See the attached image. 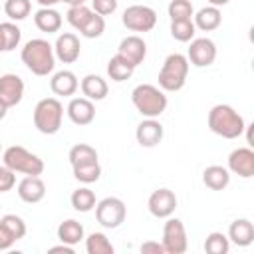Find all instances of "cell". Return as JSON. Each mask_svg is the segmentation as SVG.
<instances>
[{
    "label": "cell",
    "instance_id": "f6af8a7d",
    "mask_svg": "<svg viewBox=\"0 0 254 254\" xmlns=\"http://www.w3.org/2000/svg\"><path fill=\"white\" fill-rule=\"evenodd\" d=\"M230 0H208V4L210 6H216V8H220V6H226Z\"/></svg>",
    "mask_w": 254,
    "mask_h": 254
},
{
    "label": "cell",
    "instance_id": "4316f807",
    "mask_svg": "<svg viewBox=\"0 0 254 254\" xmlns=\"http://www.w3.org/2000/svg\"><path fill=\"white\" fill-rule=\"evenodd\" d=\"M69 200H71L73 210H77V212H89V210H93L95 204H97L95 192H93L91 189H87V187H81V189L73 190L71 196H69Z\"/></svg>",
    "mask_w": 254,
    "mask_h": 254
},
{
    "label": "cell",
    "instance_id": "ee69618b",
    "mask_svg": "<svg viewBox=\"0 0 254 254\" xmlns=\"http://www.w3.org/2000/svg\"><path fill=\"white\" fill-rule=\"evenodd\" d=\"M36 2H38L42 8H52V6H54V4H58L60 0H36Z\"/></svg>",
    "mask_w": 254,
    "mask_h": 254
},
{
    "label": "cell",
    "instance_id": "7c38bea8",
    "mask_svg": "<svg viewBox=\"0 0 254 254\" xmlns=\"http://www.w3.org/2000/svg\"><path fill=\"white\" fill-rule=\"evenodd\" d=\"M228 171L242 177V179L254 177V151H252V147L234 149L228 155Z\"/></svg>",
    "mask_w": 254,
    "mask_h": 254
},
{
    "label": "cell",
    "instance_id": "ba28073f",
    "mask_svg": "<svg viewBox=\"0 0 254 254\" xmlns=\"http://www.w3.org/2000/svg\"><path fill=\"white\" fill-rule=\"evenodd\" d=\"M121 22L127 30L131 32H151L157 24V12L151 6H143V4H133L127 6Z\"/></svg>",
    "mask_w": 254,
    "mask_h": 254
},
{
    "label": "cell",
    "instance_id": "f546056e",
    "mask_svg": "<svg viewBox=\"0 0 254 254\" xmlns=\"http://www.w3.org/2000/svg\"><path fill=\"white\" fill-rule=\"evenodd\" d=\"M73 169V177L79 181V183H95L99 177H101V167H99V161H91V163H83V165H75L71 167Z\"/></svg>",
    "mask_w": 254,
    "mask_h": 254
},
{
    "label": "cell",
    "instance_id": "7dc6e473",
    "mask_svg": "<svg viewBox=\"0 0 254 254\" xmlns=\"http://www.w3.org/2000/svg\"><path fill=\"white\" fill-rule=\"evenodd\" d=\"M6 113H8V107H6V103H4V101H0V121L6 117Z\"/></svg>",
    "mask_w": 254,
    "mask_h": 254
},
{
    "label": "cell",
    "instance_id": "83f0119b",
    "mask_svg": "<svg viewBox=\"0 0 254 254\" xmlns=\"http://www.w3.org/2000/svg\"><path fill=\"white\" fill-rule=\"evenodd\" d=\"M85 250L87 254H113L115 252L111 240L103 232H91L85 238Z\"/></svg>",
    "mask_w": 254,
    "mask_h": 254
},
{
    "label": "cell",
    "instance_id": "d4e9b609",
    "mask_svg": "<svg viewBox=\"0 0 254 254\" xmlns=\"http://www.w3.org/2000/svg\"><path fill=\"white\" fill-rule=\"evenodd\" d=\"M135 71V65L131 62H127L123 56L115 54L109 62H107V75L113 79V81H125L133 75Z\"/></svg>",
    "mask_w": 254,
    "mask_h": 254
},
{
    "label": "cell",
    "instance_id": "5b68a950",
    "mask_svg": "<svg viewBox=\"0 0 254 254\" xmlns=\"http://www.w3.org/2000/svg\"><path fill=\"white\" fill-rule=\"evenodd\" d=\"M64 119V105L56 97H44L34 107V127L44 135L60 131Z\"/></svg>",
    "mask_w": 254,
    "mask_h": 254
},
{
    "label": "cell",
    "instance_id": "b9f144b4",
    "mask_svg": "<svg viewBox=\"0 0 254 254\" xmlns=\"http://www.w3.org/2000/svg\"><path fill=\"white\" fill-rule=\"evenodd\" d=\"M141 252H143V254H147V252L165 254V248H163L161 242H153V240H149V242H143V244H141Z\"/></svg>",
    "mask_w": 254,
    "mask_h": 254
},
{
    "label": "cell",
    "instance_id": "2e32d148",
    "mask_svg": "<svg viewBox=\"0 0 254 254\" xmlns=\"http://www.w3.org/2000/svg\"><path fill=\"white\" fill-rule=\"evenodd\" d=\"M18 196L28 204H36L46 196V185L40 175H26L18 183Z\"/></svg>",
    "mask_w": 254,
    "mask_h": 254
},
{
    "label": "cell",
    "instance_id": "d6a6232c",
    "mask_svg": "<svg viewBox=\"0 0 254 254\" xmlns=\"http://www.w3.org/2000/svg\"><path fill=\"white\" fill-rule=\"evenodd\" d=\"M228 248H230V240L222 232H210L204 240V252L208 254H226Z\"/></svg>",
    "mask_w": 254,
    "mask_h": 254
},
{
    "label": "cell",
    "instance_id": "8992f818",
    "mask_svg": "<svg viewBox=\"0 0 254 254\" xmlns=\"http://www.w3.org/2000/svg\"><path fill=\"white\" fill-rule=\"evenodd\" d=\"M2 161L14 173H24V175H42L44 173V161L38 155L24 149L22 145L8 147L2 155Z\"/></svg>",
    "mask_w": 254,
    "mask_h": 254
},
{
    "label": "cell",
    "instance_id": "9a60e30c",
    "mask_svg": "<svg viewBox=\"0 0 254 254\" xmlns=\"http://www.w3.org/2000/svg\"><path fill=\"white\" fill-rule=\"evenodd\" d=\"M65 111H67V117L71 119V123H75L79 127L89 125L95 119V105L87 97H71Z\"/></svg>",
    "mask_w": 254,
    "mask_h": 254
},
{
    "label": "cell",
    "instance_id": "f35d334b",
    "mask_svg": "<svg viewBox=\"0 0 254 254\" xmlns=\"http://www.w3.org/2000/svg\"><path fill=\"white\" fill-rule=\"evenodd\" d=\"M16 185V173L12 169H8L6 165L0 167V192H8L12 190Z\"/></svg>",
    "mask_w": 254,
    "mask_h": 254
},
{
    "label": "cell",
    "instance_id": "1f68e13d",
    "mask_svg": "<svg viewBox=\"0 0 254 254\" xmlns=\"http://www.w3.org/2000/svg\"><path fill=\"white\" fill-rule=\"evenodd\" d=\"M196 34L192 20H171V36L177 42H190Z\"/></svg>",
    "mask_w": 254,
    "mask_h": 254
},
{
    "label": "cell",
    "instance_id": "4fadbf2b",
    "mask_svg": "<svg viewBox=\"0 0 254 254\" xmlns=\"http://www.w3.org/2000/svg\"><path fill=\"white\" fill-rule=\"evenodd\" d=\"M54 54L60 62L64 64H73L77 62L79 54H81V44H79V38L71 32H64L58 36L56 44H54Z\"/></svg>",
    "mask_w": 254,
    "mask_h": 254
},
{
    "label": "cell",
    "instance_id": "c3c4849f",
    "mask_svg": "<svg viewBox=\"0 0 254 254\" xmlns=\"http://www.w3.org/2000/svg\"><path fill=\"white\" fill-rule=\"evenodd\" d=\"M0 52H4V36H2V26H0Z\"/></svg>",
    "mask_w": 254,
    "mask_h": 254
},
{
    "label": "cell",
    "instance_id": "ac0fdd59",
    "mask_svg": "<svg viewBox=\"0 0 254 254\" xmlns=\"http://www.w3.org/2000/svg\"><path fill=\"white\" fill-rule=\"evenodd\" d=\"M135 137H137V143L141 147H155L161 143L163 139V125L153 117H147L145 121H141L135 129Z\"/></svg>",
    "mask_w": 254,
    "mask_h": 254
},
{
    "label": "cell",
    "instance_id": "ffe728a7",
    "mask_svg": "<svg viewBox=\"0 0 254 254\" xmlns=\"http://www.w3.org/2000/svg\"><path fill=\"white\" fill-rule=\"evenodd\" d=\"M79 87H81L83 97H87V99H91V101H101V99H105V97H107V91H109L107 81H105L101 75H97V73H87V75L81 79Z\"/></svg>",
    "mask_w": 254,
    "mask_h": 254
},
{
    "label": "cell",
    "instance_id": "e575fe53",
    "mask_svg": "<svg viewBox=\"0 0 254 254\" xmlns=\"http://www.w3.org/2000/svg\"><path fill=\"white\" fill-rule=\"evenodd\" d=\"M93 14V10L91 8H87L85 4H79V6H69V10H67V22H69V26L71 28H75V30H81L83 28V24L89 20V16Z\"/></svg>",
    "mask_w": 254,
    "mask_h": 254
},
{
    "label": "cell",
    "instance_id": "e0dca14e",
    "mask_svg": "<svg viewBox=\"0 0 254 254\" xmlns=\"http://www.w3.org/2000/svg\"><path fill=\"white\" fill-rule=\"evenodd\" d=\"M117 54L123 56L127 62H131L135 67L145 60L147 56V44L143 42V38L139 36H127L119 42V48H117Z\"/></svg>",
    "mask_w": 254,
    "mask_h": 254
},
{
    "label": "cell",
    "instance_id": "3957f363",
    "mask_svg": "<svg viewBox=\"0 0 254 254\" xmlns=\"http://www.w3.org/2000/svg\"><path fill=\"white\" fill-rule=\"evenodd\" d=\"M131 101L143 117H159L167 109V95L151 83H141L131 91Z\"/></svg>",
    "mask_w": 254,
    "mask_h": 254
},
{
    "label": "cell",
    "instance_id": "d590c367",
    "mask_svg": "<svg viewBox=\"0 0 254 254\" xmlns=\"http://www.w3.org/2000/svg\"><path fill=\"white\" fill-rule=\"evenodd\" d=\"M105 32V20H103V16H99V14H91L89 16V20L83 24V28L79 30V34L83 36V38H89V40H93V38H99L101 34Z\"/></svg>",
    "mask_w": 254,
    "mask_h": 254
},
{
    "label": "cell",
    "instance_id": "4dcf8cb0",
    "mask_svg": "<svg viewBox=\"0 0 254 254\" xmlns=\"http://www.w3.org/2000/svg\"><path fill=\"white\" fill-rule=\"evenodd\" d=\"M4 12H6V16H8L10 20L20 22V20H24V18L30 16V12H32V2H30V0H6V2H4Z\"/></svg>",
    "mask_w": 254,
    "mask_h": 254
},
{
    "label": "cell",
    "instance_id": "f1b7e54d",
    "mask_svg": "<svg viewBox=\"0 0 254 254\" xmlns=\"http://www.w3.org/2000/svg\"><path fill=\"white\" fill-rule=\"evenodd\" d=\"M71 167L75 165H83V163H91V161H97V151L87 145V143H77L69 149V155H67Z\"/></svg>",
    "mask_w": 254,
    "mask_h": 254
},
{
    "label": "cell",
    "instance_id": "ab89813d",
    "mask_svg": "<svg viewBox=\"0 0 254 254\" xmlns=\"http://www.w3.org/2000/svg\"><path fill=\"white\" fill-rule=\"evenodd\" d=\"M91 8L99 16H109L117 10V0H91Z\"/></svg>",
    "mask_w": 254,
    "mask_h": 254
},
{
    "label": "cell",
    "instance_id": "7bdbcfd3",
    "mask_svg": "<svg viewBox=\"0 0 254 254\" xmlns=\"http://www.w3.org/2000/svg\"><path fill=\"white\" fill-rule=\"evenodd\" d=\"M50 252H64V254H73V246H69V244H60V246H52L50 248Z\"/></svg>",
    "mask_w": 254,
    "mask_h": 254
},
{
    "label": "cell",
    "instance_id": "7402d4cb",
    "mask_svg": "<svg viewBox=\"0 0 254 254\" xmlns=\"http://www.w3.org/2000/svg\"><path fill=\"white\" fill-rule=\"evenodd\" d=\"M34 24L40 32H46V34H54V32H60L62 28V14L54 8H40L36 14H34Z\"/></svg>",
    "mask_w": 254,
    "mask_h": 254
},
{
    "label": "cell",
    "instance_id": "bcb514c9",
    "mask_svg": "<svg viewBox=\"0 0 254 254\" xmlns=\"http://www.w3.org/2000/svg\"><path fill=\"white\" fill-rule=\"evenodd\" d=\"M60 2H64V4H67V6H79V4H85V0H60Z\"/></svg>",
    "mask_w": 254,
    "mask_h": 254
},
{
    "label": "cell",
    "instance_id": "6da1fadb",
    "mask_svg": "<svg viewBox=\"0 0 254 254\" xmlns=\"http://www.w3.org/2000/svg\"><path fill=\"white\" fill-rule=\"evenodd\" d=\"M20 58L24 65L34 73V75H48L56 67V54L54 46L48 40L42 38H32L24 44Z\"/></svg>",
    "mask_w": 254,
    "mask_h": 254
},
{
    "label": "cell",
    "instance_id": "836d02e7",
    "mask_svg": "<svg viewBox=\"0 0 254 254\" xmlns=\"http://www.w3.org/2000/svg\"><path fill=\"white\" fill-rule=\"evenodd\" d=\"M167 12H169L171 20H192L194 8H192L190 0H171Z\"/></svg>",
    "mask_w": 254,
    "mask_h": 254
},
{
    "label": "cell",
    "instance_id": "44dd1931",
    "mask_svg": "<svg viewBox=\"0 0 254 254\" xmlns=\"http://www.w3.org/2000/svg\"><path fill=\"white\" fill-rule=\"evenodd\" d=\"M228 240L236 246H250L254 242V224L248 218H236L234 222H230Z\"/></svg>",
    "mask_w": 254,
    "mask_h": 254
},
{
    "label": "cell",
    "instance_id": "74e56055",
    "mask_svg": "<svg viewBox=\"0 0 254 254\" xmlns=\"http://www.w3.org/2000/svg\"><path fill=\"white\" fill-rule=\"evenodd\" d=\"M0 222L6 226V230L14 236V240H20V238H24L26 236V222L20 218V216H16V214H4L2 218H0Z\"/></svg>",
    "mask_w": 254,
    "mask_h": 254
},
{
    "label": "cell",
    "instance_id": "603a6c76",
    "mask_svg": "<svg viewBox=\"0 0 254 254\" xmlns=\"http://www.w3.org/2000/svg\"><path fill=\"white\" fill-rule=\"evenodd\" d=\"M192 16H194V22H192L194 28H198L202 32H212L222 22V14H220V10L216 6H204Z\"/></svg>",
    "mask_w": 254,
    "mask_h": 254
},
{
    "label": "cell",
    "instance_id": "7a4b0ae2",
    "mask_svg": "<svg viewBox=\"0 0 254 254\" xmlns=\"http://www.w3.org/2000/svg\"><path fill=\"white\" fill-rule=\"evenodd\" d=\"M244 127L246 123L242 115L226 103H218L208 111V129L222 139H238L244 133Z\"/></svg>",
    "mask_w": 254,
    "mask_h": 254
},
{
    "label": "cell",
    "instance_id": "60d3db41",
    "mask_svg": "<svg viewBox=\"0 0 254 254\" xmlns=\"http://www.w3.org/2000/svg\"><path fill=\"white\" fill-rule=\"evenodd\" d=\"M16 240H14V236L6 230V226L0 222V250H8L12 244H14Z\"/></svg>",
    "mask_w": 254,
    "mask_h": 254
},
{
    "label": "cell",
    "instance_id": "8d00e7d4",
    "mask_svg": "<svg viewBox=\"0 0 254 254\" xmlns=\"http://www.w3.org/2000/svg\"><path fill=\"white\" fill-rule=\"evenodd\" d=\"M2 36H4V52H12L18 48L20 44V38H22V32L16 24L12 22H2Z\"/></svg>",
    "mask_w": 254,
    "mask_h": 254
},
{
    "label": "cell",
    "instance_id": "5bb4252c",
    "mask_svg": "<svg viewBox=\"0 0 254 254\" xmlns=\"http://www.w3.org/2000/svg\"><path fill=\"white\" fill-rule=\"evenodd\" d=\"M24 97V81L16 73H4L0 75V101L6 103V107H14Z\"/></svg>",
    "mask_w": 254,
    "mask_h": 254
},
{
    "label": "cell",
    "instance_id": "484cf974",
    "mask_svg": "<svg viewBox=\"0 0 254 254\" xmlns=\"http://www.w3.org/2000/svg\"><path fill=\"white\" fill-rule=\"evenodd\" d=\"M58 238H60V242H64V244L75 246L77 242L83 240V226H81L77 220L67 218V220H64V222L58 226Z\"/></svg>",
    "mask_w": 254,
    "mask_h": 254
},
{
    "label": "cell",
    "instance_id": "681fc988",
    "mask_svg": "<svg viewBox=\"0 0 254 254\" xmlns=\"http://www.w3.org/2000/svg\"><path fill=\"white\" fill-rule=\"evenodd\" d=\"M0 153H2V143H0Z\"/></svg>",
    "mask_w": 254,
    "mask_h": 254
},
{
    "label": "cell",
    "instance_id": "30bf717a",
    "mask_svg": "<svg viewBox=\"0 0 254 254\" xmlns=\"http://www.w3.org/2000/svg\"><path fill=\"white\" fill-rule=\"evenodd\" d=\"M189 64L196 67H208L216 60V46L210 38H192L187 54Z\"/></svg>",
    "mask_w": 254,
    "mask_h": 254
},
{
    "label": "cell",
    "instance_id": "9c48e42d",
    "mask_svg": "<svg viewBox=\"0 0 254 254\" xmlns=\"http://www.w3.org/2000/svg\"><path fill=\"white\" fill-rule=\"evenodd\" d=\"M163 248L167 254H183L187 252L189 240H187V230L181 218L167 216V222L163 226Z\"/></svg>",
    "mask_w": 254,
    "mask_h": 254
},
{
    "label": "cell",
    "instance_id": "52a82bcc",
    "mask_svg": "<svg viewBox=\"0 0 254 254\" xmlns=\"http://www.w3.org/2000/svg\"><path fill=\"white\" fill-rule=\"evenodd\" d=\"M127 216V206L117 196H105L95 204V218L103 228H117Z\"/></svg>",
    "mask_w": 254,
    "mask_h": 254
},
{
    "label": "cell",
    "instance_id": "8fae6325",
    "mask_svg": "<svg viewBox=\"0 0 254 254\" xmlns=\"http://www.w3.org/2000/svg\"><path fill=\"white\" fill-rule=\"evenodd\" d=\"M147 206H149V212L155 218H167L177 208V196L171 189H157V190L151 192Z\"/></svg>",
    "mask_w": 254,
    "mask_h": 254
},
{
    "label": "cell",
    "instance_id": "277c9868",
    "mask_svg": "<svg viewBox=\"0 0 254 254\" xmlns=\"http://www.w3.org/2000/svg\"><path fill=\"white\" fill-rule=\"evenodd\" d=\"M189 60L183 54H171L163 62V67L159 71V87L163 91H179L187 83L189 75Z\"/></svg>",
    "mask_w": 254,
    "mask_h": 254
},
{
    "label": "cell",
    "instance_id": "cb8c5ba5",
    "mask_svg": "<svg viewBox=\"0 0 254 254\" xmlns=\"http://www.w3.org/2000/svg\"><path fill=\"white\" fill-rule=\"evenodd\" d=\"M202 183L212 190H222L230 183V171L220 165H210L202 173Z\"/></svg>",
    "mask_w": 254,
    "mask_h": 254
},
{
    "label": "cell",
    "instance_id": "d6986e66",
    "mask_svg": "<svg viewBox=\"0 0 254 254\" xmlns=\"http://www.w3.org/2000/svg\"><path fill=\"white\" fill-rule=\"evenodd\" d=\"M79 87V81L75 77L73 71L69 69H60L52 75L50 79V89L54 95H62V97H71Z\"/></svg>",
    "mask_w": 254,
    "mask_h": 254
}]
</instances>
